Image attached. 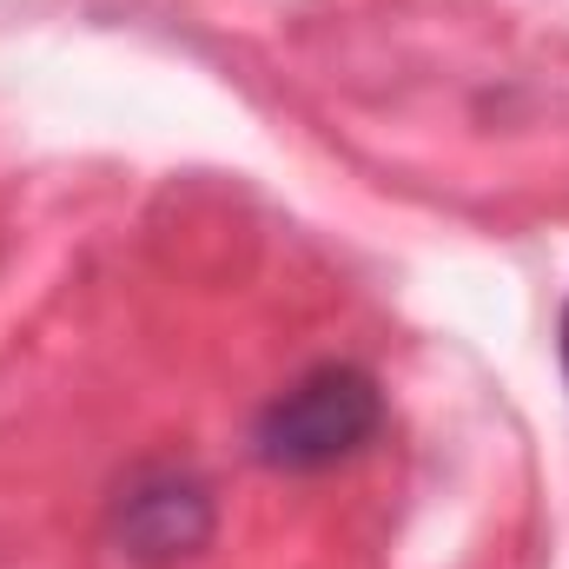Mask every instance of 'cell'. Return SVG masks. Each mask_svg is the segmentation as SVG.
<instances>
[{"label":"cell","instance_id":"cell-1","mask_svg":"<svg viewBox=\"0 0 569 569\" xmlns=\"http://www.w3.org/2000/svg\"><path fill=\"white\" fill-rule=\"evenodd\" d=\"M385 425V391L358 365H311L259 411L252 443L272 470H331L358 457Z\"/></svg>","mask_w":569,"mask_h":569},{"label":"cell","instance_id":"cell-2","mask_svg":"<svg viewBox=\"0 0 569 569\" xmlns=\"http://www.w3.org/2000/svg\"><path fill=\"white\" fill-rule=\"evenodd\" d=\"M120 537L140 563H179L212 537V497L186 470H146L120 497Z\"/></svg>","mask_w":569,"mask_h":569},{"label":"cell","instance_id":"cell-3","mask_svg":"<svg viewBox=\"0 0 569 569\" xmlns=\"http://www.w3.org/2000/svg\"><path fill=\"white\" fill-rule=\"evenodd\" d=\"M563 371H569V311H563Z\"/></svg>","mask_w":569,"mask_h":569}]
</instances>
